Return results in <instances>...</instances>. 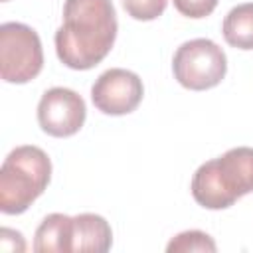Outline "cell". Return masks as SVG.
<instances>
[{
    "mask_svg": "<svg viewBox=\"0 0 253 253\" xmlns=\"http://www.w3.org/2000/svg\"><path fill=\"white\" fill-rule=\"evenodd\" d=\"M144 95L142 79L123 67H113L101 73L91 87L93 105L105 115H128L132 113Z\"/></svg>",
    "mask_w": 253,
    "mask_h": 253,
    "instance_id": "obj_7",
    "label": "cell"
},
{
    "mask_svg": "<svg viewBox=\"0 0 253 253\" xmlns=\"http://www.w3.org/2000/svg\"><path fill=\"white\" fill-rule=\"evenodd\" d=\"M117 12L111 0H65L63 24L55 32L59 61L77 71L101 63L117 38Z\"/></svg>",
    "mask_w": 253,
    "mask_h": 253,
    "instance_id": "obj_1",
    "label": "cell"
},
{
    "mask_svg": "<svg viewBox=\"0 0 253 253\" xmlns=\"http://www.w3.org/2000/svg\"><path fill=\"white\" fill-rule=\"evenodd\" d=\"M2 2H6V0H2Z\"/></svg>",
    "mask_w": 253,
    "mask_h": 253,
    "instance_id": "obj_14",
    "label": "cell"
},
{
    "mask_svg": "<svg viewBox=\"0 0 253 253\" xmlns=\"http://www.w3.org/2000/svg\"><path fill=\"white\" fill-rule=\"evenodd\" d=\"M43 67V49L34 28L20 22L0 26V75L6 83H28Z\"/></svg>",
    "mask_w": 253,
    "mask_h": 253,
    "instance_id": "obj_4",
    "label": "cell"
},
{
    "mask_svg": "<svg viewBox=\"0 0 253 253\" xmlns=\"http://www.w3.org/2000/svg\"><path fill=\"white\" fill-rule=\"evenodd\" d=\"M85 117L87 107L83 97L67 87L47 89L38 105V123L42 130L55 138H65L79 132Z\"/></svg>",
    "mask_w": 253,
    "mask_h": 253,
    "instance_id": "obj_6",
    "label": "cell"
},
{
    "mask_svg": "<svg viewBox=\"0 0 253 253\" xmlns=\"http://www.w3.org/2000/svg\"><path fill=\"white\" fill-rule=\"evenodd\" d=\"M51 178L49 156L34 146H16L2 162L0 170V210L2 213H24L47 188Z\"/></svg>",
    "mask_w": 253,
    "mask_h": 253,
    "instance_id": "obj_3",
    "label": "cell"
},
{
    "mask_svg": "<svg viewBox=\"0 0 253 253\" xmlns=\"http://www.w3.org/2000/svg\"><path fill=\"white\" fill-rule=\"evenodd\" d=\"M172 2L182 16L194 18V20L210 16L217 6V0H172Z\"/></svg>",
    "mask_w": 253,
    "mask_h": 253,
    "instance_id": "obj_13",
    "label": "cell"
},
{
    "mask_svg": "<svg viewBox=\"0 0 253 253\" xmlns=\"http://www.w3.org/2000/svg\"><path fill=\"white\" fill-rule=\"evenodd\" d=\"M221 32L231 47L253 49V2L231 8L223 18Z\"/></svg>",
    "mask_w": 253,
    "mask_h": 253,
    "instance_id": "obj_10",
    "label": "cell"
},
{
    "mask_svg": "<svg viewBox=\"0 0 253 253\" xmlns=\"http://www.w3.org/2000/svg\"><path fill=\"white\" fill-rule=\"evenodd\" d=\"M73 217L65 213H49L36 229V253H71Z\"/></svg>",
    "mask_w": 253,
    "mask_h": 253,
    "instance_id": "obj_9",
    "label": "cell"
},
{
    "mask_svg": "<svg viewBox=\"0 0 253 253\" xmlns=\"http://www.w3.org/2000/svg\"><path fill=\"white\" fill-rule=\"evenodd\" d=\"M172 71L182 87L190 91H206L219 85L225 77L227 57L215 42L196 38L184 42L176 49L172 57Z\"/></svg>",
    "mask_w": 253,
    "mask_h": 253,
    "instance_id": "obj_5",
    "label": "cell"
},
{
    "mask_svg": "<svg viewBox=\"0 0 253 253\" xmlns=\"http://www.w3.org/2000/svg\"><path fill=\"white\" fill-rule=\"evenodd\" d=\"M113 231L109 221L97 213H79L73 217L71 253H105L111 249Z\"/></svg>",
    "mask_w": 253,
    "mask_h": 253,
    "instance_id": "obj_8",
    "label": "cell"
},
{
    "mask_svg": "<svg viewBox=\"0 0 253 253\" xmlns=\"http://www.w3.org/2000/svg\"><path fill=\"white\" fill-rule=\"evenodd\" d=\"M166 249H168V253H178V251H210V253H213L217 249V245L208 233L192 229V231H184V233H178L176 237H172Z\"/></svg>",
    "mask_w": 253,
    "mask_h": 253,
    "instance_id": "obj_11",
    "label": "cell"
},
{
    "mask_svg": "<svg viewBox=\"0 0 253 253\" xmlns=\"http://www.w3.org/2000/svg\"><path fill=\"white\" fill-rule=\"evenodd\" d=\"M192 196L206 210H225L253 192V148L237 146L204 162L192 178Z\"/></svg>",
    "mask_w": 253,
    "mask_h": 253,
    "instance_id": "obj_2",
    "label": "cell"
},
{
    "mask_svg": "<svg viewBox=\"0 0 253 253\" xmlns=\"http://www.w3.org/2000/svg\"><path fill=\"white\" fill-rule=\"evenodd\" d=\"M168 6V0H123L125 12L140 22H150L156 20L158 16L164 14Z\"/></svg>",
    "mask_w": 253,
    "mask_h": 253,
    "instance_id": "obj_12",
    "label": "cell"
}]
</instances>
